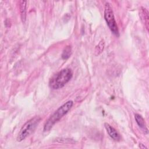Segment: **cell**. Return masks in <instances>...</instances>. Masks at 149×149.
I'll return each instance as SVG.
<instances>
[{"label":"cell","instance_id":"6da1fadb","mask_svg":"<svg viewBox=\"0 0 149 149\" xmlns=\"http://www.w3.org/2000/svg\"><path fill=\"white\" fill-rule=\"evenodd\" d=\"M73 77V72L69 68H65L55 74L49 81V86L54 90L62 88Z\"/></svg>","mask_w":149,"mask_h":149},{"label":"cell","instance_id":"7a4b0ae2","mask_svg":"<svg viewBox=\"0 0 149 149\" xmlns=\"http://www.w3.org/2000/svg\"><path fill=\"white\" fill-rule=\"evenodd\" d=\"M73 105V102L72 100H69L59 107V108H58V109L55 111L52 115H51L45 123L43 129L44 132L50 130L54 125L68 112Z\"/></svg>","mask_w":149,"mask_h":149},{"label":"cell","instance_id":"3957f363","mask_svg":"<svg viewBox=\"0 0 149 149\" xmlns=\"http://www.w3.org/2000/svg\"><path fill=\"white\" fill-rule=\"evenodd\" d=\"M41 120V117L36 116L27 120L20 129L17 136V141L20 142L30 136L36 130Z\"/></svg>","mask_w":149,"mask_h":149},{"label":"cell","instance_id":"277c9868","mask_svg":"<svg viewBox=\"0 0 149 149\" xmlns=\"http://www.w3.org/2000/svg\"><path fill=\"white\" fill-rule=\"evenodd\" d=\"M104 19L107 22V24L112 31V33L116 37L119 36V32L118 27L115 19L113 12L111 4L107 2L105 5L104 9Z\"/></svg>","mask_w":149,"mask_h":149},{"label":"cell","instance_id":"5b68a950","mask_svg":"<svg viewBox=\"0 0 149 149\" xmlns=\"http://www.w3.org/2000/svg\"><path fill=\"white\" fill-rule=\"evenodd\" d=\"M104 126L108 134L113 140L117 141H119L120 140V139H121L120 136L114 127H113L108 123H105Z\"/></svg>","mask_w":149,"mask_h":149},{"label":"cell","instance_id":"8992f818","mask_svg":"<svg viewBox=\"0 0 149 149\" xmlns=\"http://www.w3.org/2000/svg\"><path fill=\"white\" fill-rule=\"evenodd\" d=\"M134 118H135L136 122L137 124L138 125V126L141 129L144 130V132H146V133L147 134L148 133V129L146 127L145 120H144V118L142 117V116L139 113H135Z\"/></svg>","mask_w":149,"mask_h":149},{"label":"cell","instance_id":"52a82bcc","mask_svg":"<svg viewBox=\"0 0 149 149\" xmlns=\"http://www.w3.org/2000/svg\"><path fill=\"white\" fill-rule=\"evenodd\" d=\"M140 15L141 16V20L144 23V25L147 29V30H148V10L144 8L141 7L140 9Z\"/></svg>","mask_w":149,"mask_h":149},{"label":"cell","instance_id":"ba28073f","mask_svg":"<svg viewBox=\"0 0 149 149\" xmlns=\"http://www.w3.org/2000/svg\"><path fill=\"white\" fill-rule=\"evenodd\" d=\"M26 6H27V1H20L19 8H20L22 20L23 23L25 22L26 19Z\"/></svg>","mask_w":149,"mask_h":149},{"label":"cell","instance_id":"9c48e42d","mask_svg":"<svg viewBox=\"0 0 149 149\" xmlns=\"http://www.w3.org/2000/svg\"><path fill=\"white\" fill-rule=\"evenodd\" d=\"M72 54V48L70 46H67L64 49L63 53L62 54V58L63 59H68Z\"/></svg>","mask_w":149,"mask_h":149},{"label":"cell","instance_id":"30bf717a","mask_svg":"<svg viewBox=\"0 0 149 149\" xmlns=\"http://www.w3.org/2000/svg\"><path fill=\"white\" fill-rule=\"evenodd\" d=\"M104 42L103 40H101L100 41V42L99 43V44L97 46L96 48L95 49H97L98 48V50L95 51V52H98V54H100L104 49Z\"/></svg>","mask_w":149,"mask_h":149},{"label":"cell","instance_id":"8fae6325","mask_svg":"<svg viewBox=\"0 0 149 149\" xmlns=\"http://www.w3.org/2000/svg\"><path fill=\"white\" fill-rule=\"evenodd\" d=\"M139 147L141 148H147V147L144 146L143 144H139Z\"/></svg>","mask_w":149,"mask_h":149}]
</instances>
